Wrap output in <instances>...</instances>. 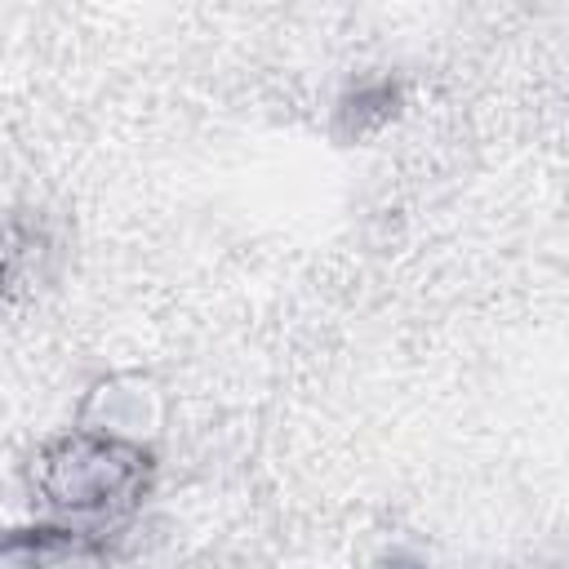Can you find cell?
Returning <instances> with one entry per match:
<instances>
[{
    "mask_svg": "<svg viewBox=\"0 0 569 569\" xmlns=\"http://www.w3.org/2000/svg\"><path fill=\"white\" fill-rule=\"evenodd\" d=\"M36 485L62 511L116 516L142 498L147 453L116 436H71L44 453Z\"/></svg>",
    "mask_w": 569,
    "mask_h": 569,
    "instance_id": "cell-1",
    "label": "cell"
}]
</instances>
